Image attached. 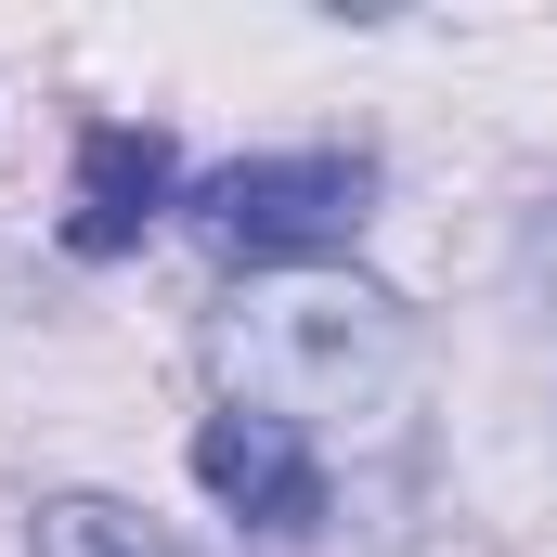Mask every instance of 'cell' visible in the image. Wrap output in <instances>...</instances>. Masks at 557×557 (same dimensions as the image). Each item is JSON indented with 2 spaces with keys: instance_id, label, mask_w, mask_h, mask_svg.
Returning a JSON list of instances; mask_svg holds the SVG:
<instances>
[{
  "instance_id": "1",
  "label": "cell",
  "mask_w": 557,
  "mask_h": 557,
  "mask_svg": "<svg viewBox=\"0 0 557 557\" xmlns=\"http://www.w3.org/2000/svg\"><path fill=\"white\" fill-rule=\"evenodd\" d=\"M221 403L285 416L324 467H337V416H403L416 403V350L376 298H337V285H298V298H247L221 324Z\"/></svg>"
},
{
  "instance_id": "5",
  "label": "cell",
  "mask_w": 557,
  "mask_h": 557,
  "mask_svg": "<svg viewBox=\"0 0 557 557\" xmlns=\"http://www.w3.org/2000/svg\"><path fill=\"white\" fill-rule=\"evenodd\" d=\"M26 557H195L169 519H143L117 493H39V519H26Z\"/></svg>"
},
{
  "instance_id": "3",
  "label": "cell",
  "mask_w": 557,
  "mask_h": 557,
  "mask_svg": "<svg viewBox=\"0 0 557 557\" xmlns=\"http://www.w3.org/2000/svg\"><path fill=\"white\" fill-rule=\"evenodd\" d=\"M195 480H208L247 532H311V519L337 506V467H324L285 416H247V403H221V416L195 428Z\"/></svg>"
},
{
  "instance_id": "2",
  "label": "cell",
  "mask_w": 557,
  "mask_h": 557,
  "mask_svg": "<svg viewBox=\"0 0 557 557\" xmlns=\"http://www.w3.org/2000/svg\"><path fill=\"white\" fill-rule=\"evenodd\" d=\"M182 208H195V234H208L221 260H247V273H311V260H337V247L363 234L376 169H363V156H337V143H311V156L208 169Z\"/></svg>"
},
{
  "instance_id": "4",
  "label": "cell",
  "mask_w": 557,
  "mask_h": 557,
  "mask_svg": "<svg viewBox=\"0 0 557 557\" xmlns=\"http://www.w3.org/2000/svg\"><path fill=\"white\" fill-rule=\"evenodd\" d=\"M169 195H182V169H169L156 131H91V143H78V247H91V260L131 247Z\"/></svg>"
}]
</instances>
